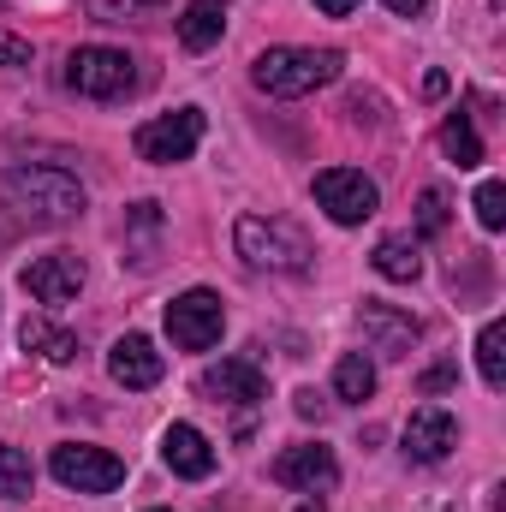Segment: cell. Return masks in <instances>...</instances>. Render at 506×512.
Instances as JSON below:
<instances>
[{"label": "cell", "mask_w": 506, "mask_h": 512, "mask_svg": "<svg viewBox=\"0 0 506 512\" xmlns=\"http://www.w3.org/2000/svg\"><path fill=\"white\" fill-rule=\"evenodd\" d=\"M0 197L30 221V227H66L84 215V185L66 173V167H12L0 179Z\"/></svg>", "instance_id": "cell-1"}, {"label": "cell", "mask_w": 506, "mask_h": 512, "mask_svg": "<svg viewBox=\"0 0 506 512\" xmlns=\"http://www.w3.org/2000/svg\"><path fill=\"white\" fill-rule=\"evenodd\" d=\"M340 54L334 48H268V54H256L251 78L256 90H268V96H310V90H322V84H334L340 78Z\"/></svg>", "instance_id": "cell-2"}, {"label": "cell", "mask_w": 506, "mask_h": 512, "mask_svg": "<svg viewBox=\"0 0 506 512\" xmlns=\"http://www.w3.org/2000/svg\"><path fill=\"white\" fill-rule=\"evenodd\" d=\"M233 245L251 268H268V274H304L310 268V239L292 227V221H274V215H239L233 227Z\"/></svg>", "instance_id": "cell-3"}, {"label": "cell", "mask_w": 506, "mask_h": 512, "mask_svg": "<svg viewBox=\"0 0 506 512\" xmlns=\"http://www.w3.org/2000/svg\"><path fill=\"white\" fill-rule=\"evenodd\" d=\"M66 84H72L78 96H90V102H126L131 90H137V60H131L126 48H102V42L72 48Z\"/></svg>", "instance_id": "cell-4"}, {"label": "cell", "mask_w": 506, "mask_h": 512, "mask_svg": "<svg viewBox=\"0 0 506 512\" xmlns=\"http://www.w3.org/2000/svg\"><path fill=\"white\" fill-rule=\"evenodd\" d=\"M221 328H227V304L209 286H191L167 304V334H173L179 352H209L221 340Z\"/></svg>", "instance_id": "cell-5"}, {"label": "cell", "mask_w": 506, "mask_h": 512, "mask_svg": "<svg viewBox=\"0 0 506 512\" xmlns=\"http://www.w3.org/2000/svg\"><path fill=\"white\" fill-rule=\"evenodd\" d=\"M203 143V108H179V114H161V120H143L131 149L137 161H155V167H173V161H191V149Z\"/></svg>", "instance_id": "cell-6"}, {"label": "cell", "mask_w": 506, "mask_h": 512, "mask_svg": "<svg viewBox=\"0 0 506 512\" xmlns=\"http://www.w3.org/2000/svg\"><path fill=\"white\" fill-rule=\"evenodd\" d=\"M48 471H54L66 489H78V495H108V489H120V483H126V465H120L108 447H78V441L54 447Z\"/></svg>", "instance_id": "cell-7"}, {"label": "cell", "mask_w": 506, "mask_h": 512, "mask_svg": "<svg viewBox=\"0 0 506 512\" xmlns=\"http://www.w3.org/2000/svg\"><path fill=\"white\" fill-rule=\"evenodd\" d=\"M310 191H316V203H322L340 227H364V221L376 215V203H381L376 179H364L358 167H322Z\"/></svg>", "instance_id": "cell-8"}, {"label": "cell", "mask_w": 506, "mask_h": 512, "mask_svg": "<svg viewBox=\"0 0 506 512\" xmlns=\"http://www.w3.org/2000/svg\"><path fill=\"white\" fill-rule=\"evenodd\" d=\"M24 292L36 298V304H72L78 292H84V256L72 251H48L36 256V262H24Z\"/></svg>", "instance_id": "cell-9"}, {"label": "cell", "mask_w": 506, "mask_h": 512, "mask_svg": "<svg viewBox=\"0 0 506 512\" xmlns=\"http://www.w3.org/2000/svg\"><path fill=\"white\" fill-rule=\"evenodd\" d=\"M358 328H364V340L376 346L381 358H405V352L423 340V322H417L411 310H399V304H381V298H364Z\"/></svg>", "instance_id": "cell-10"}, {"label": "cell", "mask_w": 506, "mask_h": 512, "mask_svg": "<svg viewBox=\"0 0 506 512\" xmlns=\"http://www.w3.org/2000/svg\"><path fill=\"white\" fill-rule=\"evenodd\" d=\"M334 477H340V465H334V447H322V441H298V447H286L274 459V483L280 489L316 495V489H334Z\"/></svg>", "instance_id": "cell-11"}, {"label": "cell", "mask_w": 506, "mask_h": 512, "mask_svg": "<svg viewBox=\"0 0 506 512\" xmlns=\"http://www.w3.org/2000/svg\"><path fill=\"white\" fill-rule=\"evenodd\" d=\"M453 447H459V423H453V411H441V405H417L411 423H405V459H417V465H441Z\"/></svg>", "instance_id": "cell-12"}, {"label": "cell", "mask_w": 506, "mask_h": 512, "mask_svg": "<svg viewBox=\"0 0 506 512\" xmlns=\"http://www.w3.org/2000/svg\"><path fill=\"white\" fill-rule=\"evenodd\" d=\"M203 399H215V405H245L251 411L256 399H268V382H262V370H256L251 358H221L215 370H203Z\"/></svg>", "instance_id": "cell-13"}, {"label": "cell", "mask_w": 506, "mask_h": 512, "mask_svg": "<svg viewBox=\"0 0 506 512\" xmlns=\"http://www.w3.org/2000/svg\"><path fill=\"white\" fill-rule=\"evenodd\" d=\"M108 376L120 387H155L167 376V358L155 352L149 334H126V340H114V352H108Z\"/></svg>", "instance_id": "cell-14"}, {"label": "cell", "mask_w": 506, "mask_h": 512, "mask_svg": "<svg viewBox=\"0 0 506 512\" xmlns=\"http://www.w3.org/2000/svg\"><path fill=\"white\" fill-rule=\"evenodd\" d=\"M161 459H167L173 477H191V483H203V477L215 471V447H209V435H203L197 423H173V429L161 435Z\"/></svg>", "instance_id": "cell-15"}, {"label": "cell", "mask_w": 506, "mask_h": 512, "mask_svg": "<svg viewBox=\"0 0 506 512\" xmlns=\"http://www.w3.org/2000/svg\"><path fill=\"white\" fill-rule=\"evenodd\" d=\"M221 30H227V0H191V6H185V18H179V42H185L191 54L215 48V42H221Z\"/></svg>", "instance_id": "cell-16"}, {"label": "cell", "mask_w": 506, "mask_h": 512, "mask_svg": "<svg viewBox=\"0 0 506 512\" xmlns=\"http://www.w3.org/2000/svg\"><path fill=\"white\" fill-rule=\"evenodd\" d=\"M18 340H24V352H36V358H48V364H72V358H78V334L54 328L48 316H30V322L18 328Z\"/></svg>", "instance_id": "cell-17"}, {"label": "cell", "mask_w": 506, "mask_h": 512, "mask_svg": "<svg viewBox=\"0 0 506 512\" xmlns=\"http://www.w3.org/2000/svg\"><path fill=\"white\" fill-rule=\"evenodd\" d=\"M334 393L352 399V405H364V399L376 393V364H370L364 352H346V358L334 364Z\"/></svg>", "instance_id": "cell-18"}, {"label": "cell", "mask_w": 506, "mask_h": 512, "mask_svg": "<svg viewBox=\"0 0 506 512\" xmlns=\"http://www.w3.org/2000/svg\"><path fill=\"white\" fill-rule=\"evenodd\" d=\"M370 262H376L381 280H417V274H423V256H417L411 239H381Z\"/></svg>", "instance_id": "cell-19"}, {"label": "cell", "mask_w": 506, "mask_h": 512, "mask_svg": "<svg viewBox=\"0 0 506 512\" xmlns=\"http://www.w3.org/2000/svg\"><path fill=\"white\" fill-rule=\"evenodd\" d=\"M441 149H447L459 167H477V161H483V137L471 131V114H447V120H441Z\"/></svg>", "instance_id": "cell-20"}, {"label": "cell", "mask_w": 506, "mask_h": 512, "mask_svg": "<svg viewBox=\"0 0 506 512\" xmlns=\"http://www.w3.org/2000/svg\"><path fill=\"white\" fill-rule=\"evenodd\" d=\"M36 489V465L24 447H0V501H24Z\"/></svg>", "instance_id": "cell-21"}, {"label": "cell", "mask_w": 506, "mask_h": 512, "mask_svg": "<svg viewBox=\"0 0 506 512\" xmlns=\"http://www.w3.org/2000/svg\"><path fill=\"white\" fill-rule=\"evenodd\" d=\"M477 370H483V382L501 393L506 387V328L501 322H483V334H477Z\"/></svg>", "instance_id": "cell-22"}, {"label": "cell", "mask_w": 506, "mask_h": 512, "mask_svg": "<svg viewBox=\"0 0 506 512\" xmlns=\"http://www.w3.org/2000/svg\"><path fill=\"white\" fill-rule=\"evenodd\" d=\"M477 221H483L489 233H501L506 227V185L501 179H489V185L477 191Z\"/></svg>", "instance_id": "cell-23"}, {"label": "cell", "mask_w": 506, "mask_h": 512, "mask_svg": "<svg viewBox=\"0 0 506 512\" xmlns=\"http://www.w3.org/2000/svg\"><path fill=\"white\" fill-rule=\"evenodd\" d=\"M417 233H423V239L447 233V197H441V191H423V197H417Z\"/></svg>", "instance_id": "cell-24"}, {"label": "cell", "mask_w": 506, "mask_h": 512, "mask_svg": "<svg viewBox=\"0 0 506 512\" xmlns=\"http://www.w3.org/2000/svg\"><path fill=\"white\" fill-rule=\"evenodd\" d=\"M96 18H143L149 6H161V0H84Z\"/></svg>", "instance_id": "cell-25"}, {"label": "cell", "mask_w": 506, "mask_h": 512, "mask_svg": "<svg viewBox=\"0 0 506 512\" xmlns=\"http://www.w3.org/2000/svg\"><path fill=\"white\" fill-rule=\"evenodd\" d=\"M459 382V364H435V370H423L417 376V393H441V387Z\"/></svg>", "instance_id": "cell-26"}, {"label": "cell", "mask_w": 506, "mask_h": 512, "mask_svg": "<svg viewBox=\"0 0 506 512\" xmlns=\"http://www.w3.org/2000/svg\"><path fill=\"white\" fill-rule=\"evenodd\" d=\"M24 60H30V42L12 36V30H0V66H24Z\"/></svg>", "instance_id": "cell-27"}, {"label": "cell", "mask_w": 506, "mask_h": 512, "mask_svg": "<svg viewBox=\"0 0 506 512\" xmlns=\"http://www.w3.org/2000/svg\"><path fill=\"white\" fill-rule=\"evenodd\" d=\"M387 12H399V18H423L429 0H387Z\"/></svg>", "instance_id": "cell-28"}, {"label": "cell", "mask_w": 506, "mask_h": 512, "mask_svg": "<svg viewBox=\"0 0 506 512\" xmlns=\"http://www.w3.org/2000/svg\"><path fill=\"white\" fill-rule=\"evenodd\" d=\"M292 405H298V417H322V411H328V405H322V399H316V393H298V399H292Z\"/></svg>", "instance_id": "cell-29"}, {"label": "cell", "mask_w": 506, "mask_h": 512, "mask_svg": "<svg viewBox=\"0 0 506 512\" xmlns=\"http://www.w3.org/2000/svg\"><path fill=\"white\" fill-rule=\"evenodd\" d=\"M316 6H322L328 18H352V12H358V0H316Z\"/></svg>", "instance_id": "cell-30"}, {"label": "cell", "mask_w": 506, "mask_h": 512, "mask_svg": "<svg viewBox=\"0 0 506 512\" xmlns=\"http://www.w3.org/2000/svg\"><path fill=\"white\" fill-rule=\"evenodd\" d=\"M298 512H322V507H316V501H310V507H298Z\"/></svg>", "instance_id": "cell-31"}, {"label": "cell", "mask_w": 506, "mask_h": 512, "mask_svg": "<svg viewBox=\"0 0 506 512\" xmlns=\"http://www.w3.org/2000/svg\"><path fill=\"white\" fill-rule=\"evenodd\" d=\"M155 512H161V507H155Z\"/></svg>", "instance_id": "cell-32"}]
</instances>
